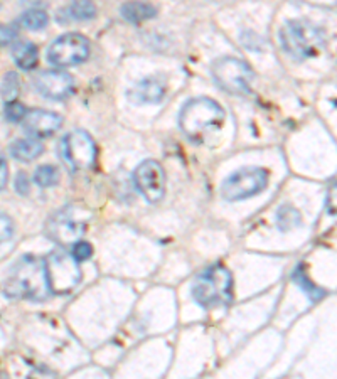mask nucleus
Segmentation results:
<instances>
[{
  "instance_id": "nucleus-1",
  "label": "nucleus",
  "mask_w": 337,
  "mask_h": 379,
  "mask_svg": "<svg viewBox=\"0 0 337 379\" xmlns=\"http://www.w3.org/2000/svg\"><path fill=\"white\" fill-rule=\"evenodd\" d=\"M6 293L12 298H31V300H42L48 297L49 288L46 284L42 261L32 255H25L17 261L7 278Z\"/></svg>"
},
{
  "instance_id": "nucleus-2",
  "label": "nucleus",
  "mask_w": 337,
  "mask_h": 379,
  "mask_svg": "<svg viewBox=\"0 0 337 379\" xmlns=\"http://www.w3.org/2000/svg\"><path fill=\"white\" fill-rule=\"evenodd\" d=\"M192 297L204 309L227 305L233 300V277L230 270L223 265L202 270L192 281Z\"/></svg>"
},
{
  "instance_id": "nucleus-3",
  "label": "nucleus",
  "mask_w": 337,
  "mask_h": 379,
  "mask_svg": "<svg viewBox=\"0 0 337 379\" xmlns=\"http://www.w3.org/2000/svg\"><path fill=\"white\" fill-rule=\"evenodd\" d=\"M225 121V109L218 101L211 98H196L184 105L179 115V125L189 138H199L202 135L219 128Z\"/></svg>"
},
{
  "instance_id": "nucleus-4",
  "label": "nucleus",
  "mask_w": 337,
  "mask_h": 379,
  "mask_svg": "<svg viewBox=\"0 0 337 379\" xmlns=\"http://www.w3.org/2000/svg\"><path fill=\"white\" fill-rule=\"evenodd\" d=\"M44 275L49 293L66 295L73 292L81 281L79 261L65 250L51 251L44 260Z\"/></svg>"
},
{
  "instance_id": "nucleus-5",
  "label": "nucleus",
  "mask_w": 337,
  "mask_h": 379,
  "mask_svg": "<svg viewBox=\"0 0 337 379\" xmlns=\"http://www.w3.org/2000/svg\"><path fill=\"white\" fill-rule=\"evenodd\" d=\"M280 41L290 56L302 61L319 53L324 44V36L315 25L303 20H290L282 27Z\"/></svg>"
},
{
  "instance_id": "nucleus-6",
  "label": "nucleus",
  "mask_w": 337,
  "mask_h": 379,
  "mask_svg": "<svg viewBox=\"0 0 337 379\" xmlns=\"http://www.w3.org/2000/svg\"><path fill=\"white\" fill-rule=\"evenodd\" d=\"M88 221H90V214L74 206H66L54 213L46 222V234L61 246L74 244L86 231Z\"/></svg>"
},
{
  "instance_id": "nucleus-7",
  "label": "nucleus",
  "mask_w": 337,
  "mask_h": 379,
  "mask_svg": "<svg viewBox=\"0 0 337 379\" xmlns=\"http://www.w3.org/2000/svg\"><path fill=\"white\" fill-rule=\"evenodd\" d=\"M213 78L230 95H246L255 78L253 69L242 59L221 58L213 65Z\"/></svg>"
},
{
  "instance_id": "nucleus-8",
  "label": "nucleus",
  "mask_w": 337,
  "mask_h": 379,
  "mask_svg": "<svg viewBox=\"0 0 337 379\" xmlns=\"http://www.w3.org/2000/svg\"><path fill=\"white\" fill-rule=\"evenodd\" d=\"M268 175L260 167H244L231 174L221 185V196L227 202L256 196L267 187Z\"/></svg>"
},
{
  "instance_id": "nucleus-9",
  "label": "nucleus",
  "mask_w": 337,
  "mask_h": 379,
  "mask_svg": "<svg viewBox=\"0 0 337 379\" xmlns=\"http://www.w3.org/2000/svg\"><path fill=\"white\" fill-rule=\"evenodd\" d=\"M59 155L71 171H86L96 160V143L88 132L74 130L59 143Z\"/></svg>"
},
{
  "instance_id": "nucleus-10",
  "label": "nucleus",
  "mask_w": 337,
  "mask_h": 379,
  "mask_svg": "<svg viewBox=\"0 0 337 379\" xmlns=\"http://www.w3.org/2000/svg\"><path fill=\"white\" fill-rule=\"evenodd\" d=\"M88 56H90V42L83 34L78 32H67L59 36L49 46L48 54H46L51 65L58 67L79 65V62L86 61Z\"/></svg>"
},
{
  "instance_id": "nucleus-11",
  "label": "nucleus",
  "mask_w": 337,
  "mask_h": 379,
  "mask_svg": "<svg viewBox=\"0 0 337 379\" xmlns=\"http://www.w3.org/2000/svg\"><path fill=\"white\" fill-rule=\"evenodd\" d=\"M133 180L138 192L152 204H155L164 197V192H166V172H164V167L155 160H145L135 168Z\"/></svg>"
},
{
  "instance_id": "nucleus-12",
  "label": "nucleus",
  "mask_w": 337,
  "mask_h": 379,
  "mask_svg": "<svg viewBox=\"0 0 337 379\" xmlns=\"http://www.w3.org/2000/svg\"><path fill=\"white\" fill-rule=\"evenodd\" d=\"M34 88L44 98L61 101L70 98L74 91V78L61 69L42 71L34 78Z\"/></svg>"
},
{
  "instance_id": "nucleus-13",
  "label": "nucleus",
  "mask_w": 337,
  "mask_h": 379,
  "mask_svg": "<svg viewBox=\"0 0 337 379\" xmlns=\"http://www.w3.org/2000/svg\"><path fill=\"white\" fill-rule=\"evenodd\" d=\"M22 124L25 133L34 138H46L61 128L62 117L54 112H46V109H34L24 117Z\"/></svg>"
},
{
  "instance_id": "nucleus-14",
  "label": "nucleus",
  "mask_w": 337,
  "mask_h": 379,
  "mask_svg": "<svg viewBox=\"0 0 337 379\" xmlns=\"http://www.w3.org/2000/svg\"><path fill=\"white\" fill-rule=\"evenodd\" d=\"M166 95V86L155 78H147L143 81L137 83L132 90L128 91V98L133 103H159Z\"/></svg>"
},
{
  "instance_id": "nucleus-15",
  "label": "nucleus",
  "mask_w": 337,
  "mask_h": 379,
  "mask_svg": "<svg viewBox=\"0 0 337 379\" xmlns=\"http://www.w3.org/2000/svg\"><path fill=\"white\" fill-rule=\"evenodd\" d=\"M120 12L125 20H128V22H133V24L145 22V20L154 19V17L157 15V8L147 2H138V0L124 4Z\"/></svg>"
},
{
  "instance_id": "nucleus-16",
  "label": "nucleus",
  "mask_w": 337,
  "mask_h": 379,
  "mask_svg": "<svg viewBox=\"0 0 337 379\" xmlns=\"http://www.w3.org/2000/svg\"><path fill=\"white\" fill-rule=\"evenodd\" d=\"M44 152V145L41 142L34 140V138H22V140H15L11 145L12 157L20 160V162H31L41 157Z\"/></svg>"
},
{
  "instance_id": "nucleus-17",
  "label": "nucleus",
  "mask_w": 337,
  "mask_h": 379,
  "mask_svg": "<svg viewBox=\"0 0 337 379\" xmlns=\"http://www.w3.org/2000/svg\"><path fill=\"white\" fill-rule=\"evenodd\" d=\"M12 56H14L15 65L24 71H31L37 66V48L29 41H19L12 49Z\"/></svg>"
},
{
  "instance_id": "nucleus-18",
  "label": "nucleus",
  "mask_w": 337,
  "mask_h": 379,
  "mask_svg": "<svg viewBox=\"0 0 337 379\" xmlns=\"http://www.w3.org/2000/svg\"><path fill=\"white\" fill-rule=\"evenodd\" d=\"M277 226L280 227L282 231H289L293 230V227L300 226L302 222V216L298 213V209H295L293 206L290 204H284L280 206L277 211Z\"/></svg>"
},
{
  "instance_id": "nucleus-19",
  "label": "nucleus",
  "mask_w": 337,
  "mask_h": 379,
  "mask_svg": "<svg viewBox=\"0 0 337 379\" xmlns=\"http://www.w3.org/2000/svg\"><path fill=\"white\" fill-rule=\"evenodd\" d=\"M20 24L29 31H41L49 24V17L41 8H32V11L24 12L22 17H20Z\"/></svg>"
},
{
  "instance_id": "nucleus-20",
  "label": "nucleus",
  "mask_w": 337,
  "mask_h": 379,
  "mask_svg": "<svg viewBox=\"0 0 337 379\" xmlns=\"http://www.w3.org/2000/svg\"><path fill=\"white\" fill-rule=\"evenodd\" d=\"M70 15L74 20H90L96 17V6L93 0H73L70 6Z\"/></svg>"
},
{
  "instance_id": "nucleus-21",
  "label": "nucleus",
  "mask_w": 337,
  "mask_h": 379,
  "mask_svg": "<svg viewBox=\"0 0 337 379\" xmlns=\"http://www.w3.org/2000/svg\"><path fill=\"white\" fill-rule=\"evenodd\" d=\"M19 91H20V81L17 73L11 71V73L4 74L2 83H0V96L6 100V103L7 101H15L17 96H19Z\"/></svg>"
},
{
  "instance_id": "nucleus-22",
  "label": "nucleus",
  "mask_w": 337,
  "mask_h": 379,
  "mask_svg": "<svg viewBox=\"0 0 337 379\" xmlns=\"http://www.w3.org/2000/svg\"><path fill=\"white\" fill-rule=\"evenodd\" d=\"M34 182L39 187H51L59 182V172L54 166H41L34 172Z\"/></svg>"
},
{
  "instance_id": "nucleus-23",
  "label": "nucleus",
  "mask_w": 337,
  "mask_h": 379,
  "mask_svg": "<svg viewBox=\"0 0 337 379\" xmlns=\"http://www.w3.org/2000/svg\"><path fill=\"white\" fill-rule=\"evenodd\" d=\"M292 280H293L295 284H297L298 286H300V288L303 290V292H305L307 295H309V297L312 298V300H319V298L324 295L322 290L317 288V286H315L314 284H312V281H309V278L305 277V273H303V270H302V268H297V270H295L293 275H292Z\"/></svg>"
},
{
  "instance_id": "nucleus-24",
  "label": "nucleus",
  "mask_w": 337,
  "mask_h": 379,
  "mask_svg": "<svg viewBox=\"0 0 337 379\" xmlns=\"http://www.w3.org/2000/svg\"><path fill=\"white\" fill-rule=\"evenodd\" d=\"M4 115H6L7 120L12 121V124H19V121H22L24 117L27 115V108H25L22 103H19V101H7Z\"/></svg>"
},
{
  "instance_id": "nucleus-25",
  "label": "nucleus",
  "mask_w": 337,
  "mask_h": 379,
  "mask_svg": "<svg viewBox=\"0 0 337 379\" xmlns=\"http://www.w3.org/2000/svg\"><path fill=\"white\" fill-rule=\"evenodd\" d=\"M71 255H73L78 261H86V260L91 258L93 246L88 241H76L74 246H73V251H71Z\"/></svg>"
},
{
  "instance_id": "nucleus-26",
  "label": "nucleus",
  "mask_w": 337,
  "mask_h": 379,
  "mask_svg": "<svg viewBox=\"0 0 337 379\" xmlns=\"http://www.w3.org/2000/svg\"><path fill=\"white\" fill-rule=\"evenodd\" d=\"M12 236H14V222L6 214H0V244L8 241Z\"/></svg>"
},
{
  "instance_id": "nucleus-27",
  "label": "nucleus",
  "mask_w": 337,
  "mask_h": 379,
  "mask_svg": "<svg viewBox=\"0 0 337 379\" xmlns=\"http://www.w3.org/2000/svg\"><path fill=\"white\" fill-rule=\"evenodd\" d=\"M17 39V31L11 25H0V46L11 44Z\"/></svg>"
},
{
  "instance_id": "nucleus-28",
  "label": "nucleus",
  "mask_w": 337,
  "mask_h": 379,
  "mask_svg": "<svg viewBox=\"0 0 337 379\" xmlns=\"http://www.w3.org/2000/svg\"><path fill=\"white\" fill-rule=\"evenodd\" d=\"M15 191L20 196H27L29 194V179L25 172H19L15 177Z\"/></svg>"
},
{
  "instance_id": "nucleus-29",
  "label": "nucleus",
  "mask_w": 337,
  "mask_h": 379,
  "mask_svg": "<svg viewBox=\"0 0 337 379\" xmlns=\"http://www.w3.org/2000/svg\"><path fill=\"white\" fill-rule=\"evenodd\" d=\"M8 182V166H7V160L0 155V191H2L4 187H6Z\"/></svg>"
}]
</instances>
